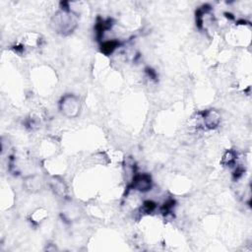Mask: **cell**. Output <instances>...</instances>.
Listing matches in <instances>:
<instances>
[{
    "label": "cell",
    "instance_id": "6da1fadb",
    "mask_svg": "<svg viewBox=\"0 0 252 252\" xmlns=\"http://www.w3.org/2000/svg\"><path fill=\"white\" fill-rule=\"evenodd\" d=\"M65 7H61L55 12L50 21L52 30L62 35L72 33L78 27L79 16L68 8V3Z\"/></svg>",
    "mask_w": 252,
    "mask_h": 252
},
{
    "label": "cell",
    "instance_id": "7a4b0ae2",
    "mask_svg": "<svg viewBox=\"0 0 252 252\" xmlns=\"http://www.w3.org/2000/svg\"><path fill=\"white\" fill-rule=\"evenodd\" d=\"M59 109L66 117H76L81 109V101L79 96L72 94H65L59 101Z\"/></svg>",
    "mask_w": 252,
    "mask_h": 252
},
{
    "label": "cell",
    "instance_id": "3957f363",
    "mask_svg": "<svg viewBox=\"0 0 252 252\" xmlns=\"http://www.w3.org/2000/svg\"><path fill=\"white\" fill-rule=\"evenodd\" d=\"M130 188L136 192L146 193L153 188V179L148 173H134Z\"/></svg>",
    "mask_w": 252,
    "mask_h": 252
},
{
    "label": "cell",
    "instance_id": "277c9868",
    "mask_svg": "<svg viewBox=\"0 0 252 252\" xmlns=\"http://www.w3.org/2000/svg\"><path fill=\"white\" fill-rule=\"evenodd\" d=\"M202 124L206 129L214 130L220 124V114L216 109H207L201 113Z\"/></svg>",
    "mask_w": 252,
    "mask_h": 252
},
{
    "label": "cell",
    "instance_id": "5b68a950",
    "mask_svg": "<svg viewBox=\"0 0 252 252\" xmlns=\"http://www.w3.org/2000/svg\"><path fill=\"white\" fill-rule=\"evenodd\" d=\"M49 186L52 189V191L54 192V194H56L57 196H60L62 198H64L67 193H68V188L67 185L65 184V182L60 179L58 176H53L50 181H49Z\"/></svg>",
    "mask_w": 252,
    "mask_h": 252
},
{
    "label": "cell",
    "instance_id": "8992f818",
    "mask_svg": "<svg viewBox=\"0 0 252 252\" xmlns=\"http://www.w3.org/2000/svg\"><path fill=\"white\" fill-rule=\"evenodd\" d=\"M236 159H237L236 153L234 151H232V150H227L222 155L221 163L223 165H226V166H231V165H233L236 162Z\"/></svg>",
    "mask_w": 252,
    "mask_h": 252
},
{
    "label": "cell",
    "instance_id": "52a82bcc",
    "mask_svg": "<svg viewBox=\"0 0 252 252\" xmlns=\"http://www.w3.org/2000/svg\"><path fill=\"white\" fill-rule=\"evenodd\" d=\"M31 218H32L33 222H40L46 218V212L42 209H37L36 211L33 212L32 216H31Z\"/></svg>",
    "mask_w": 252,
    "mask_h": 252
}]
</instances>
